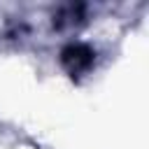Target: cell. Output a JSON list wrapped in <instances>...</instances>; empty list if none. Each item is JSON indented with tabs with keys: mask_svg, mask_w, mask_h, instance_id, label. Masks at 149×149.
Returning <instances> with one entry per match:
<instances>
[{
	"mask_svg": "<svg viewBox=\"0 0 149 149\" xmlns=\"http://www.w3.org/2000/svg\"><path fill=\"white\" fill-rule=\"evenodd\" d=\"M93 49L86 44H68L61 51V61L70 74H81L93 65Z\"/></svg>",
	"mask_w": 149,
	"mask_h": 149,
	"instance_id": "6da1fadb",
	"label": "cell"
}]
</instances>
